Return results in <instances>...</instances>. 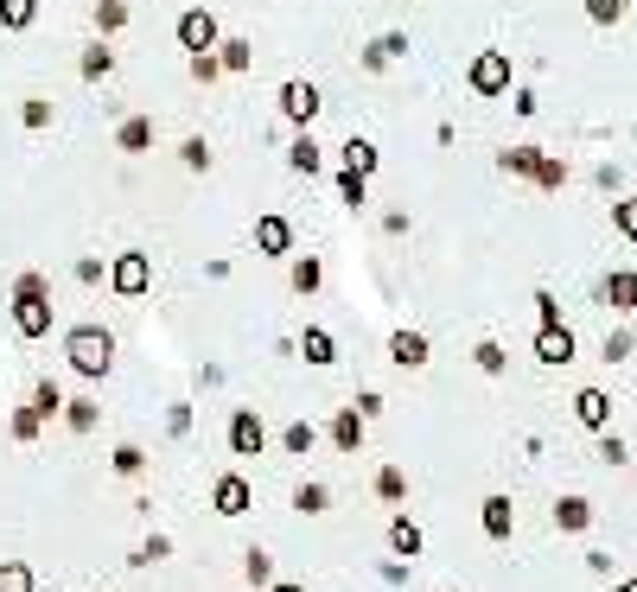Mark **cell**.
Instances as JSON below:
<instances>
[{"instance_id":"6da1fadb","label":"cell","mask_w":637,"mask_h":592,"mask_svg":"<svg viewBox=\"0 0 637 592\" xmlns=\"http://www.w3.org/2000/svg\"><path fill=\"white\" fill-rule=\"evenodd\" d=\"M13 332L20 338H45L51 332V281L39 268H26L13 281Z\"/></svg>"},{"instance_id":"7a4b0ae2","label":"cell","mask_w":637,"mask_h":592,"mask_svg":"<svg viewBox=\"0 0 637 592\" xmlns=\"http://www.w3.org/2000/svg\"><path fill=\"white\" fill-rule=\"evenodd\" d=\"M64 357H71L77 376L102 382V376L115 370V338L102 332V325H71V332H64Z\"/></svg>"},{"instance_id":"3957f363","label":"cell","mask_w":637,"mask_h":592,"mask_svg":"<svg viewBox=\"0 0 637 592\" xmlns=\"http://www.w3.org/2000/svg\"><path fill=\"white\" fill-rule=\"evenodd\" d=\"M466 83H472V96H510V51H478Z\"/></svg>"},{"instance_id":"277c9868","label":"cell","mask_w":637,"mask_h":592,"mask_svg":"<svg viewBox=\"0 0 637 592\" xmlns=\"http://www.w3.org/2000/svg\"><path fill=\"white\" fill-rule=\"evenodd\" d=\"M109 287L122 293V300H141V293L153 287V261L141 249H122V255H115V268H109Z\"/></svg>"},{"instance_id":"5b68a950","label":"cell","mask_w":637,"mask_h":592,"mask_svg":"<svg viewBox=\"0 0 637 592\" xmlns=\"http://www.w3.org/2000/svg\"><path fill=\"white\" fill-rule=\"evenodd\" d=\"M179 45H185V51H217V45H223L217 13H211V7H185V13H179Z\"/></svg>"},{"instance_id":"8992f818","label":"cell","mask_w":637,"mask_h":592,"mask_svg":"<svg viewBox=\"0 0 637 592\" xmlns=\"http://www.w3.org/2000/svg\"><path fill=\"white\" fill-rule=\"evenodd\" d=\"M262 446H268L262 414H255V408H236V414H230V452H236V459H262Z\"/></svg>"},{"instance_id":"52a82bcc","label":"cell","mask_w":637,"mask_h":592,"mask_svg":"<svg viewBox=\"0 0 637 592\" xmlns=\"http://www.w3.org/2000/svg\"><path fill=\"white\" fill-rule=\"evenodd\" d=\"M325 109V102H319V90H313V83H281V115L287 121H294V128H313V115Z\"/></svg>"},{"instance_id":"ba28073f","label":"cell","mask_w":637,"mask_h":592,"mask_svg":"<svg viewBox=\"0 0 637 592\" xmlns=\"http://www.w3.org/2000/svg\"><path fill=\"white\" fill-rule=\"evenodd\" d=\"M249 503H255V491H249L243 472H223V478L211 484V510H217V516H243Z\"/></svg>"},{"instance_id":"9c48e42d","label":"cell","mask_w":637,"mask_h":592,"mask_svg":"<svg viewBox=\"0 0 637 592\" xmlns=\"http://www.w3.org/2000/svg\"><path fill=\"white\" fill-rule=\"evenodd\" d=\"M574 421L587 427V433H606L612 427V395L606 389H580L574 395Z\"/></svg>"},{"instance_id":"30bf717a","label":"cell","mask_w":637,"mask_h":592,"mask_svg":"<svg viewBox=\"0 0 637 592\" xmlns=\"http://www.w3.org/2000/svg\"><path fill=\"white\" fill-rule=\"evenodd\" d=\"M536 363H548V370L574 363V332H567V325H542L536 332Z\"/></svg>"},{"instance_id":"8fae6325","label":"cell","mask_w":637,"mask_h":592,"mask_svg":"<svg viewBox=\"0 0 637 592\" xmlns=\"http://www.w3.org/2000/svg\"><path fill=\"white\" fill-rule=\"evenodd\" d=\"M427 351H434L427 332H389V363H395V370H421Z\"/></svg>"},{"instance_id":"7c38bea8","label":"cell","mask_w":637,"mask_h":592,"mask_svg":"<svg viewBox=\"0 0 637 592\" xmlns=\"http://www.w3.org/2000/svg\"><path fill=\"white\" fill-rule=\"evenodd\" d=\"M255 249H262V255H287V249H294V223H287V217H255Z\"/></svg>"},{"instance_id":"4fadbf2b","label":"cell","mask_w":637,"mask_h":592,"mask_svg":"<svg viewBox=\"0 0 637 592\" xmlns=\"http://www.w3.org/2000/svg\"><path fill=\"white\" fill-rule=\"evenodd\" d=\"M510 529H516V503L504 491H491L485 497V535H491V542H510Z\"/></svg>"},{"instance_id":"5bb4252c","label":"cell","mask_w":637,"mask_h":592,"mask_svg":"<svg viewBox=\"0 0 637 592\" xmlns=\"http://www.w3.org/2000/svg\"><path fill=\"white\" fill-rule=\"evenodd\" d=\"M606 306L612 312H637V268H612L606 274Z\"/></svg>"},{"instance_id":"9a60e30c","label":"cell","mask_w":637,"mask_h":592,"mask_svg":"<svg viewBox=\"0 0 637 592\" xmlns=\"http://www.w3.org/2000/svg\"><path fill=\"white\" fill-rule=\"evenodd\" d=\"M332 446H338V452H357V446H364V414H357V408H338V414H332Z\"/></svg>"},{"instance_id":"2e32d148","label":"cell","mask_w":637,"mask_h":592,"mask_svg":"<svg viewBox=\"0 0 637 592\" xmlns=\"http://www.w3.org/2000/svg\"><path fill=\"white\" fill-rule=\"evenodd\" d=\"M115 147H122V153H147L153 147V115H128L122 128H115Z\"/></svg>"},{"instance_id":"e0dca14e","label":"cell","mask_w":637,"mask_h":592,"mask_svg":"<svg viewBox=\"0 0 637 592\" xmlns=\"http://www.w3.org/2000/svg\"><path fill=\"white\" fill-rule=\"evenodd\" d=\"M408 51V32H383V39H376L370 51H364V71H389L395 58H402Z\"/></svg>"},{"instance_id":"ac0fdd59","label":"cell","mask_w":637,"mask_h":592,"mask_svg":"<svg viewBox=\"0 0 637 592\" xmlns=\"http://www.w3.org/2000/svg\"><path fill=\"white\" fill-rule=\"evenodd\" d=\"M555 529H567V535L593 529V503H587V497H561V503H555Z\"/></svg>"},{"instance_id":"d6986e66","label":"cell","mask_w":637,"mask_h":592,"mask_svg":"<svg viewBox=\"0 0 637 592\" xmlns=\"http://www.w3.org/2000/svg\"><path fill=\"white\" fill-rule=\"evenodd\" d=\"M300 351H306V363H319V370H325V363H338V344H332L325 325H306V332H300Z\"/></svg>"},{"instance_id":"ffe728a7","label":"cell","mask_w":637,"mask_h":592,"mask_svg":"<svg viewBox=\"0 0 637 592\" xmlns=\"http://www.w3.org/2000/svg\"><path fill=\"white\" fill-rule=\"evenodd\" d=\"M338 153H344V172H357V179H370V172H376V147H370V141H357V134H351V141H344Z\"/></svg>"},{"instance_id":"44dd1931","label":"cell","mask_w":637,"mask_h":592,"mask_svg":"<svg viewBox=\"0 0 637 592\" xmlns=\"http://www.w3.org/2000/svg\"><path fill=\"white\" fill-rule=\"evenodd\" d=\"M389 548L402 554V561H415V554H421V529H415L408 516H395V522H389Z\"/></svg>"},{"instance_id":"7402d4cb","label":"cell","mask_w":637,"mask_h":592,"mask_svg":"<svg viewBox=\"0 0 637 592\" xmlns=\"http://www.w3.org/2000/svg\"><path fill=\"white\" fill-rule=\"evenodd\" d=\"M497 166H504V172H516V179H536L542 147H510V153H497Z\"/></svg>"},{"instance_id":"603a6c76","label":"cell","mask_w":637,"mask_h":592,"mask_svg":"<svg viewBox=\"0 0 637 592\" xmlns=\"http://www.w3.org/2000/svg\"><path fill=\"white\" fill-rule=\"evenodd\" d=\"M77 71H83V83H102V77H109V71H115V51H109V45H102V39H96L90 51H83V64H77Z\"/></svg>"},{"instance_id":"cb8c5ba5","label":"cell","mask_w":637,"mask_h":592,"mask_svg":"<svg viewBox=\"0 0 637 592\" xmlns=\"http://www.w3.org/2000/svg\"><path fill=\"white\" fill-rule=\"evenodd\" d=\"M319 160H325V153H319V141H313V134H300V141L287 147V166H294V172H306V179L319 172Z\"/></svg>"},{"instance_id":"d4e9b609","label":"cell","mask_w":637,"mask_h":592,"mask_svg":"<svg viewBox=\"0 0 637 592\" xmlns=\"http://www.w3.org/2000/svg\"><path fill=\"white\" fill-rule=\"evenodd\" d=\"M217 64H223V71H249V64H255V45H249V39H223V45H217Z\"/></svg>"},{"instance_id":"484cf974","label":"cell","mask_w":637,"mask_h":592,"mask_svg":"<svg viewBox=\"0 0 637 592\" xmlns=\"http://www.w3.org/2000/svg\"><path fill=\"white\" fill-rule=\"evenodd\" d=\"M32 13H39V0H0V26L7 32H26Z\"/></svg>"},{"instance_id":"4316f807","label":"cell","mask_w":637,"mask_h":592,"mask_svg":"<svg viewBox=\"0 0 637 592\" xmlns=\"http://www.w3.org/2000/svg\"><path fill=\"white\" fill-rule=\"evenodd\" d=\"M32 408H39V421H58V414H64V389H58V382H39V389H32Z\"/></svg>"},{"instance_id":"83f0119b","label":"cell","mask_w":637,"mask_h":592,"mask_svg":"<svg viewBox=\"0 0 637 592\" xmlns=\"http://www.w3.org/2000/svg\"><path fill=\"white\" fill-rule=\"evenodd\" d=\"M472 363H478L485 376H504V370H510V357H504V344H497V338H485V344H478V351H472Z\"/></svg>"},{"instance_id":"f1b7e54d","label":"cell","mask_w":637,"mask_h":592,"mask_svg":"<svg viewBox=\"0 0 637 592\" xmlns=\"http://www.w3.org/2000/svg\"><path fill=\"white\" fill-rule=\"evenodd\" d=\"M376 497H383V503H402V497H408L402 465H383V472H376Z\"/></svg>"},{"instance_id":"f546056e","label":"cell","mask_w":637,"mask_h":592,"mask_svg":"<svg viewBox=\"0 0 637 592\" xmlns=\"http://www.w3.org/2000/svg\"><path fill=\"white\" fill-rule=\"evenodd\" d=\"M287 281H294V293H319V281H325V268H319L313 255H300V261H294V274H287Z\"/></svg>"},{"instance_id":"4dcf8cb0","label":"cell","mask_w":637,"mask_h":592,"mask_svg":"<svg viewBox=\"0 0 637 592\" xmlns=\"http://www.w3.org/2000/svg\"><path fill=\"white\" fill-rule=\"evenodd\" d=\"M64 427H71V433H90V427H96V402H90V395L64 402Z\"/></svg>"},{"instance_id":"1f68e13d","label":"cell","mask_w":637,"mask_h":592,"mask_svg":"<svg viewBox=\"0 0 637 592\" xmlns=\"http://www.w3.org/2000/svg\"><path fill=\"white\" fill-rule=\"evenodd\" d=\"M313 440H319V433H313V421H294V427L281 433V446L294 452V459H306V452H313Z\"/></svg>"},{"instance_id":"d6a6232c","label":"cell","mask_w":637,"mask_h":592,"mask_svg":"<svg viewBox=\"0 0 637 592\" xmlns=\"http://www.w3.org/2000/svg\"><path fill=\"white\" fill-rule=\"evenodd\" d=\"M0 592H32V567L26 561H0Z\"/></svg>"},{"instance_id":"836d02e7","label":"cell","mask_w":637,"mask_h":592,"mask_svg":"<svg viewBox=\"0 0 637 592\" xmlns=\"http://www.w3.org/2000/svg\"><path fill=\"white\" fill-rule=\"evenodd\" d=\"M625 7H631V0H587V20L593 26H618V20H625Z\"/></svg>"},{"instance_id":"e575fe53","label":"cell","mask_w":637,"mask_h":592,"mask_svg":"<svg viewBox=\"0 0 637 592\" xmlns=\"http://www.w3.org/2000/svg\"><path fill=\"white\" fill-rule=\"evenodd\" d=\"M243 573H249V586H274V561H268L262 548H249V554H243Z\"/></svg>"},{"instance_id":"d590c367","label":"cell","mask_w":637,"mask_h":592,"mask_svg":"<svg viewBox=\"0 0 637 592\" xmlns=\"http://www.w3.org/2000/svg\"><path fill=\"white\" fill-rule=\"evenodd\" d=\"M122 26H128L122 0H96V32H122Z\"/></svg>"},{"instance_id":"8d00e7d4","label":"cell","mask_w":637,"mask_h":592,"mask_svg":"<svg viewBox=\"0 0 637 592\" xmlns=\"http://www.w3.org/2000/svg\"><path fill=\"white\" fill-rule=\"evenodd\" d=\"M109 465H115V478H141L147 452H141V446H115V459H109Z\"/></svg>"},{"instance_id":"74e56055","label":"cell","mask_w":637,"mask_h":592,"mask_svg":"<svg viewBox=\"0 0 637 592\" xmlns=\"http://www.w3.org/2000/svg\"><path fill=\"white\" fill-rule=\"evenodd\" d=\"M536 185H542V191H561V185H567V160H555V153H542V166H536Z\"/></svg>"},{"instance_id":"f35d334b","label":"cell","mask_w":637,"mask_h":592,"mask_svg":"<svg viewBox=\"0 0 637 592\" xmlns=\"http://www.w3.org/2000/svg\"><path fill=\"white\" fill-rule=\"evenodd\" d=\"M325 503H332V491H325V484H300V491H294V510H306V516H319Z\"/></svg>"},{"instance_id":"ab89813d","label":"cell","mask_w":637,"mask_h":592,"mask_svg":"<svg viewBox=\"0 0 637 592\" xmlns=\"http://www.w3.org/2000/svg\"><path fill=\"white\" fill-rule=\"evenodd\" d=\"M612 223H618V236H625V242H637V198H618L612 204Z\"/></svg>"},{"instance_id":"60d3db41","label":"cell","mask_w":637,"mask_h":592,"mask_svg":"<svg viewBox=\"0 0 637 592\" xmlns=\"http://www.w3.org/2000/svg\"><path fill=\"white\" fill-rule=\"evenodd\" d=\"M338 198H344V204H351V211H357V204L370 198V179H357V172H338Z\"/></svg>"},{"instance_id":"b9f144b4","label":"cell","mask_w":637,"mask_h":592,"mask_svg":"<svg viewBox=\"0 0 637 592\" xmlns=\"http://www.w3.org/2000/svg\"><path fill=\"white\" fill-rule=\"evenodd\" d=\"M20 121H26L32 134H39V128H51V102H45V96H26V109H20Z\"/></svg>"},{"instance_id":"7bdbcfd3","label":"cell","mask_w":637,"mask_h":592,"mask_svg":"<svg viewBox=\"0 0 637 592\" xmlns=\"http://www.w3.org/2000/svg\"><path fill=\"white\" fill-rule=\"evenodd\" d=\"M39 408H20V414H13V440H39Z\"/></svg>"},{"instance_id":"ee69618b","label":"cell","mask_w":637,"mask_h":592,"mask_svg":"<svg viewBox=\"0 0 637 592\" xmlns=\"http://www.w3.org/2000/svg\"><path fill=\"white\" fill-rule=\"evenodd\" d=\"M599 459H606V465H625V459H631V452H625V440H618L612 427L599 433Z\"/></svg>"},{"instance_id":"f6af8a7d","label":"cell","mask_w":637,"mask_h":592,"mask_svg":"<svg viewBox=\"0 0 637 592\" xmlns=\"http://www.w3.org/2000/svg\"><path fill=\"white\" fill-rule=\"evenodd\" d=\"M172 554V542L166 535H153V542H141V554H134V567H153V561H166Z\"/></svg>"},{"instance_id":"bcb514c9","label":"cell","mask_w":637,"mask_h":592,"mask_svg":"<svg viewBox=\"0 0 637 592\" xmlns=\"http://www.w3.org/2000/svg\"><path fill=\"white\" fill-rule=\"evenodd\" d=\"M179 160H185V166H192V172H204V166H211V147H204V141H198V134H192V141H185V147H179Z\"/></svg>"},{"instance_id":"7dc6e473","label":"cell","mask_w":637,"mask_h":592,"mask_svg":"<svg viewBox=\"0 0 637 592\" xmlns=\"http://www.w3.org/2000/svg\"><path fill=\"white\" fill-rule=\"evenodd\" d=\"M217 71H223V64L211 58V51H192V77L198 83H217Z\"/></svg>"},{"instance_id":"c3c4849f","label":"cell","mask_w":637,"mask_h":592,"mask_svg":"<svg viewBox=\"0 0 637 592\" xmlns=\"http://www.w3.org/2000/svg\"><path fill=\"white\" fill-rule=\"evenodd\" d=\"M631 357V332H606V363H625Z\"/></svg>"},{"instance_id":"681fc988","label":"cell","mask_w":637,"mask_h":592,"mask_svg":"<svg viewBox=\"0 0 637 592\" xmlns=\"http://www.w3.org/2000/svg\"><path fill=\"white\" fill-rule=\"evenodd\" d=\"M166 433H192V408H185V402L166 408Z\"/></svg>"},{"instance_id":"f907efd6","label":"cell","mask_w":637,"mask_h":592,"mask_svg":"<svg viewBox=\"0 0 637 592\" xmlns=\"http://www.w3.org/2000/svg\"><path fill=\"white\" fill-rule=\"evenodd\" d=\"M357 414H364V421H376V414H383V395H376V389H364V395H357V402H351Z\"/></svg>"},{"instance_id":"816d5d0a","label":"cell","mask_w":637,"mask_h":592,"mask_svg":"<svg viewBox=\"0 0 637 592\" xmlns=\"http://www.w3.org/2000/svg\"><path fill=\"white\" fill-rule=\"evenodd\" d=\"M536 306H542V325H561V306H555V293H548V287L536 293Z\"/></svg>"},{"instance_id":"f5cc1de1","label":"cell","mask_w":637,"mask_h":592,"mask_svg":"<svg viewBox=\"0 0 637 592\" xmlns=\"http://www.w3.org/2000/svg\"><path fill=\"white\" fill-rule=\"evenodd\" d=\"M274 592H306V586H294V580H281V586H274Z\"/></svg>"},{"instance_id":"db71d44e","label":"cell","mask_w":637,"mask_h":592,"mask_svg":"<svg viewBox=\"0 0 637 592\" xmlns=\"http://www.w3.org/2000/svg\"><path fill=\"white\" fill-rule=\"evenodd\" d=\"M618 592H637V580H618Z\"/></svg>"}]
</instances>
